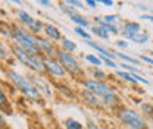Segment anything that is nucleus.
<instances>
[{"label":"nucleus","mask_w":153,"mask_h":129,"mask_svg":"<svg viewBox=\"0 0 153 129\" xmlns=\"http://www.w3.org/2000/svg\"><path fill=\"white\" fill-rule=\"evenodd\" d=\"M7 76L9 79L13 82V85L22 92L25 97H28L30 100L34 101H40L41 100V92L37 90V87H34L28 79H25L22 75H19L16 71H7Z\"/></svg>","instance_id":"obj_1"},{"label":"nucleus","mask_w":153,"mask_h":129,"mask_svg":"<svg viewBox=\"0 0 153 129\" xmlns=\"http://www.w3.org/2000/svg\"><path fill=\"white\" fill-rule=\"evenodd\" d=\"M84 87L85 90L93 92L99 98H102L105 103H115L116 101V95H115V90L111 88L108 84L97 81V79H85L84 81Z\"/></svg>","instance_id":"obj_2"},{"label":"nucleus","mask_w":153,"mask_h":129,"mask_svg":"<svg viewBox=\"0 0 153 129\" xmlns=\"http://www.w3.org/2000/svg\"><path fill=\"white\" fill-rule=\"evenodd\" d=\"M12 35H13V40H15L18 47L30 52V53H33V55L40 53L38 46H37V38L34 37V34H31L30 31L16 27L15 29H12Z\"/></svg>","instance_id":"obj_3"},{"label":"nucleus","mask_w":153,"mask_h":129,"mask_svg":"<svg viewBox=\"0 0 153 129\" xmlns=\"http://www.w3.org/2000/svg\"><path fill=\"white\" fill-rule=\"evenodd\" d=\"M13 53H15V56L18 57V60L22 65L28 66L30 69H33V71H36V72H43V71L46 69V68H44V62H43L41 57H38L37 55H33V53H30V52L21 49L16 44L13 46Z\"/></svg>","instance_id":"obj_4"},{"label":"nucleus","mask_w":153,"mask_h":129,"mask_svg":"<svg viewBox=\"0 0 153 129\" xmlns=\"http://www.w3.org/2000/svg\"><path fill=\"white\" fill-rule=\"evenodd\" d=\"M118 117L131 129H146V126H147L146 120L137 111L131 110V109H122L118 113Z\"/></svg>","instance_id":"obj_5"},{"label":"nucleus","mask_w":153,"mask_h":129,"mask_svg":"<svg viewBox=\"0 0 153 129\" xmlns=\"http://www.w3.org/2000/svg\"><path fill=\"white\" fill-rule=\"evenodd\" d=\"M57 60H59V63H60L66 71H69L71 74H74V75L81 74V68H79L76 59L71 55V53H68V52H65V50H59V52H57Z\"/></svg>","instance_id":"obj_6"},{"label":"nucleus","mask_w":153,"mask_h":129,"mask_svg":"<svg viewBox=\"0 0 153 129\" xmlns=\"http://www.w3.org/2000/svg\"><path fill=\"white\" fill-rule=\"evenodd\" d=\"M43 62H44L46 71L50 75H53V76H56V78H63V76H65V71H66V69L59 63V60H55V59H52V57H44Z\"/></svg>","instance_id":"obj_7"},{"label":"nucleus","mask_w":153,"mask_h":129,"mask_svg":"<svg viewBox=\"0 0 153 129\" xmlns=\"http://www.w3.org/2000/svg\"><path fill=\"white\" fill-rule=\"evenodd\" d=\"M36 38H37V46H38V50H40V52H43L47 57H52V59H53V56L55 55L57 56V52H59V50L55 49L53 41H50L49 38L38 37V35Z\"/></svg>","instance_id":"obj_8"},{"label":"nucleus","mask_w":153,"mask_h":129,"mask_svg":"<svg viewBox=\"0 0 153 129\" xmlns=\"http://www.w3.org/2000/svg\"><path fill=\"white\" fill-rule=\"evenodd\" d=\"M140 29H141L140 24L133 22V21H128V22H125L122 25V35L125 38H128V40H133L135 35H138L141 32Z\"/></svg>","instance_id":"obj_9"},{"label":"nucleus","mask_w":153,"mask_h":129,"mask_svg":"<svg viewBox=\"0 0 153 129\" xmlns=\"http://www.w3.org/2000/svg\"><path fill=\"white\" fill-rule=\"evenodd\" d=\"M31 81H33V84L37 85V90L41 92V95H46V97H50V95H52V90H50L49 84H47L44 79H41V78H38V76H33Z\"/></svg>","instance_id":"obj_10"},{"label":"nucleus","mask_w":153,"mask_h":129,"mask_svg":"<svg viewBox=\"0 0 153 129\" xmlns=\"http://www.w3.org/2000/svg\"><path fill=\"white\" fill-rule=\"evenodd\" d=\"M91 49H94V50H97L99 53H100V56H105V57H108V59H112V60H115V57H116V53H114V52H109L108 49H105V47H102L100 44H97V43H93V41H85Z\"/></svg>","instance_id":"obj_11"},{"label":"nucleus","mask_w":153,"mask_h":129,"mask_svg":"<svg viewBox=\"0 0 153 129\" xmlns=\"http://www.w3.org/2000/svg\"><path fill=\"white\" fill-rule=\"evenodd\" d=\"M44 32H46V35L50 38V40H53V41H57V40H62V35H60V31L57 29L55 25H52V24H47L46 27H44Z\"/></svg>","instance_id":"obj_12"},{"label":"nucleus","mask_w":153,"mask_h":129,"mask_svg":"<svg viewBox=\"0 0 153 129\" xmlns=\"http://www.w3.org/2000/svg\"><path fill=\"white\" fill-rule=\"evenodd\" d=\"M82 98L88 103V104H91V106H96V107H100L102 106V100L97 97V95H94L93 92L90 91H82Z\"/></svg>","instance_id":"obj_13"},{"label":"nucleus","mask_w":153,"mask_h":129,"mask_svg":"<svg viewBox=\"0 0 153 129\" xmlns=\"http://www.w3.org/2000/svg\"><path fill=\"white\" fill-rule=\"evenodd\" d=\"M94 22L99 25V27H102L106 32H112V34H118L119 31H118V28L115 27V25H111V24H108V22H105L103 19L100 18H94Z\"/></svg>","instance_id":"obj_14"},{"label":"nucleus","mask_w":153,"mask_h":129,"mask_svg":"<svg viewBox=\"0 0 153 129\" xmlns=\"http://www.w3.org/2000/svg\"><path fill=\"white\" fill-rule=\"evenodd\" d=\"M16 15H18V18L21 22H24L25 25H28V27H31L34 22H36V19L31 18V15L28 13V12H25V10H22V9H19L18 12H16Z\"/></svg>","instance_id":"obj_15"},{"label":"nucleus","mask_w":153,"mask_h":129,"mask_svg":"<svg viewBox=\"0 0 153 129\" xmlns=\"http://www.w3.org/2000/svg\"><path fill=\"white\" fill-rule=\"evenodd\" d=\"M115 75H116V76H119L121 79L127 81V82H131V84H137V81H135L134 75L130 74V72H125V71H116V72H115Z\"/></svg>","instance_id":"obj_16"},{"label":"nucleus","mask_w":153,"mask_h":129,"mask_svg":"<svg viewBox=\"0 0 153 129\" xmlns=\"http://www.w3.org/2000/svg\"><path fill=\"white\" fill-rule=\"evenodd\" d=\"M91 32L97 35L99 38H103V40H109V32H106L102 27H99V25H94V27H91Z\"/></svg>","instance_id":"obj_17"},{"label":"nucleus","mask_w":153,"mask_h":129,"mask_svg":"<svg viewBox=\"0 0 153 129\" xmlns=\"http://www.w3.org/2000/svg\"><path fill=\"white\" fill-rule=\"evenodd\" d=\"M60 41H62V47L65 52H75L76 50V44L74 41H71L69 38H62Z\"/></svg>","instance_id":"obj_18"},{"label":"nucleus","mask_w":153,"mask_h":129,"mask_svg":"<svg viewBox=\"0 0 153 129\" xmlns=\"http://www.w3.org/2000/svg\"><path fill=\"white\" fill-rule=\"evenodd\" d=\"M71 21L72 22H75L76 27H81V28H85V27H88V21L84 18V16H81V15H74V16H71Z\"/></svg>","instance_id":"obj_19"},{"label":"nucleus","mask_w":153,"mask_h":129,"mask_svg":"<svg viewBox=\"0 0 153 129\" xmlns=\"http://www.w3.org/2000/svg\"><path fill=\"white\" fill-rule=\"evenodd\" d=\"M44 27H46V25H44L41 21L36 19V22H34V24L30 27V32H31V34H38L41 29H44Z\"/></svg>","instance_id":"obj_20"},{"label":"nucleus","mask_w":153,"mask_h":129,"mask_svg":"<svg viewBox=\"0 0 153 129\" xmlns=\"http://www.w3.org/2000/svg\"><path fill=\"white\" fill-rule=\"evenodd\" d=\"M65 128L66 129H82V125L75 119H66L65 120Z\"/></svg>","instance_id":"obj_21"},{"label":"nucleus","mask_w":153,"mask_h":129,"mask_svg":"<svg viewBox=\"0 0 153 129\" xmlns=\"http://www.w3.org/2000/svg\"><path fill=\"white\" fill-rule=\"evenodd\" d=\"M131 41L137 43V44H144V43H147V41H149V35H147L146 32H140V34H138V35H135Z\"/></svg>","instance_id":"obj_22"},{"label":"nucleus","mask_w":153,"mask_h":129,"mask_svg":"<svg viewBox=\"0 0 153 129\" xmlns=\"http://www.w3.org/2000/svg\"><path fill=\"white\" fill-rule=\"evenodd\" d=\"M116 57L122 59L124 62H128L130 65H140V60L133 59V57H130V56H127V55H122V53H116Z\"/></svg>","instance_id":"obj_23"},{"label":"nucleus","mask_w":153,"mask_h":129,"mask_svg":"<svg viewBox=\"0 0 153 129\" xmlns=\"http://www.w3.org/2000/svg\"><path fill=\"white\" fill-rule=\"evenodd\" d=\"M85 60H87L88 63L94 65L96 68H99V66L102 65V60H100V57H96L94 55H85Z\"/></svg>","instance_id":"obj_24"},{"label":"nucleus","mask_w":153,"mask_h":129,"mask_svg":"<svg viewBox=\"0 0 153 129\" xmlns=\"http://www.w3.org/2000/svg\"><path fill=\"white\" fill-rule=\"evenodd\" d=\"M60 9H62V12H65L66 15H69V18L74 16V15H76L75 7H72V6H66L65 3H60Z\"/></svg>","instance_id":"obj_25"},{"label":"nucleus","mask_w":153,"mask_h":129,"mask_svg":"<svg viewBox=\"0 0 153 129\" xmlns=\"http://www.w3.org/2000/svg\"><path fill=\"white\" fill-rule=\"evenodd\" d=\"M121 68L125 69V71L130 72V74H140V72H138V68H137V66H131L130 63H121Z\"/></svg>","instance_id":"obj_26"},{"label":"nucleus","mask_w":153,"mask_h":129,"mask_svg":"<svg viewBox=\"0 0 153 129\" xmlns=\"http://www.w3.org/2000/svg\"><path fill=\"white\" fill-rule=\"evenodd\" d=\"M75 32L78 34V35H81L82 38H85L87 41H90V34H88V32H87L84 28H81V27H76V28H75Z\"/></svg>","instance_id":"obj_27"},{"label":"nucleus","mask_w":153,"mask_h":129,"mask_svg":"<svg viewBox=\"0 0 153 129\" xmlns=\"http://www.w3.org/2000/svg\"><path fill=\"white\" fill-rule=\"evenodd\" d=\"M105 22H108V24H111V25H115L116 27V22H118V16L116 15H106L105 18H103Z\"/></svg>","instance_id":"obj_28"},{"label":"nucleus","mask_w":153,"mask_h":129,"mask_svg":"<svg viewBox=\"0 0 153 129\" xmlns=\"http://www.w3.org/2000/svg\"><path fill=\"white\" fill-rule=\"evenodd\" d=\"M99 57H100V60H102L103 63H106V66H111V68H115V66H116L115 60H112V59H108V57H105V56H99Z\"/></svg>","instance_id":"obj_29"},{"label":"nucleus","mask_w":153,"mask_h":129,"mask_svg":"<svg viewBox=\"0 0 153 129\" xmlns=\"http://www.w3.org/2000/svg\"><path fill=\"white\" fill-rule=\"evenodd\" d=\"M91 74L94 75L96 78H97V81H99V79H103V78H105V72H103V71H100L99 68H94V69L91 71Z\"/></svg>","instance_id":"obj_30"},{"label":"nucleus","mask_w":153,"mask_h":129,"mask_svg":"<svg viewBox=\"0 0 153 129\" xmlns=\"http://www.w3.org/2000/svg\"><path fill=\"white\" fill-rule=\"evenodd\" d=\"M66 4H71L72 7H76V9H82L84 6H82V3L81 1H78V0H68L66 1Z\"/></svg>","instance_id":"obj_31"},{"label":"nucleus","mask_w":153,"mask_h":129,"mask_svg":"<svg viewBox=\"0 0 153 129\" xmlns=\"http://www.w3.org/2000/svg\"><path fill=\"white\" fill-rule=\"evenodd\" d=\"M1 35L3 37H7V38H13V35L10 34V31H9L7 27H1Z\"/></svg>","instance_id":"obj_32"},{"label":"nucleus","mask_w":153,"mask_h":129,"mask_svg":"<svg viewBox=\"0 0 153 129\" xmlns=\"http://www.w3.org/2000/svg\"><path fill=\"white\" fill-rule=\"evenodd\" d=\"M0 52H1V55H0L1 60H6V59H7V50H4V44H3V43L0 44Z\"/></svg>","instance_id":"obj_33"},{"label":"nucleus","mask_w":153,"mask_h":129,"mask_svg":"<svg viewBox=\"0 0 153 129\" xmlns=\"http://www.w3.org/2000/svg\"><path fill=\"white\" fill-rule=\"evenodd\" d=\"M140 60L144 62V63H149V65H152L153 66V59L152 57H149V56H140Z\"/></svg>","instance_id":"obj_34"},{"label":"nucleus","mask_w":153,"mask_h":129,"mask_svg":"<svg viewBox=\"0 0 153 129\" xmlns=\"http://www.w3.org/2000/svg\"><path fill=\"white\" fill-rule=\"evenodd\" d=\"M37 3L40 4V6H43V7H49V6L52 4V3H50L49 0H38Z\"/></svg>","instance_id":"obj_35"},{"label":"nucleus","mask_w":153,"mask_h":129,"mask_svg":"<svg viewBox=\"0 0 153 129\" xmlns=\"http://www.w3.org/2000/svg\"><path fill=\"white\" fill-rule=\"evenodd\" d=\"M85 4H87V6H90V7H96V6H97V1H94V0H87V1H85Z\"/></svg>","instance_id":"obj_36"},{"label":"nucleus","mask_w":153,"mask_h":129,"mask_svg":"<svg viewBox=\"0 0 153 129\" xmlns=\"http://www.w3.org/2000/svg\"><path fill=\"white\" fill-rule=\"evenodd\" d=\"M100 3L105 4V6H114V1L112 0H100Z\"/></svg>","instance_id":"obj_37"},{"label":"nucleus","mask_w":153,"mask_h":129,"mask_svg":"<svg viewBox=\"0 0 153 129\" xmlns=\"http://www.w3.org/2000/svg\"><path fill=\"white\" fill-rule=\"evenodd\" d=\"M118 46L122 47V49H127V47H128V43H127V41H118Z\"/></svg>","instance_id":"obj_38"},{"label":"nucleus","mask_w":153,"mask_h":129,"mask_svg":"<svg viewBox=\"0 0 153 129\" xmlns=\"http://www.w3.org/2000/svg\"><path fill=\"white\" fill-rule=\"evenodd\" d=\"M141 19H147V21L153 22V15H141Z\"/></svg>","instance_id":"obj_39"},{"label":"nucleus","mask_w":153,"mask_h":129,"mask_svg":"<svg viewBox=\"0 0 153 129\" xmlns=\"http://www.w3.org/2000/svg\"><path fill=\"white\" fill-rule=\"evenodd\" d=\"M88 129H99V128L96 126V125L93 123V122H88Z\"/></svg>","instance_id":"obj_40"},{"label":"nucleus","mask_w":153,"mask_h":129,"mask_svg":"<svg viewBox=\"0 0 153 129\" xmlns=\"http://www.w3.org/2000/svg\"><path fill=\"white\" fill-rule=\"evenodd\" d=\"M152 56H153V52H152Z\"/></svg>","instance_id":"obj_41"}]
</instances>
